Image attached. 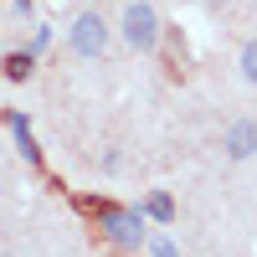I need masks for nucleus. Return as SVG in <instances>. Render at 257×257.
Here are the masks:
<instances>
[{"label": "nucleus", "mask_w": 257, "mask_h": 257, "mask_svg": "<svg viewBox=\"0 0 257 257\" xmlns=\"http://www.w3.org/2000/svg\"><path fill=\"white\" fill-rule=\"evenodd\" d=\"M93 211H98V226L108 231L118 247H128V252L149 247V231H144V206H113V201H98Z\"/></svg>", "instance_id": "f257e3e1"}, {"label": "nucleus", "mask_w": 257, "mask_h": 257, "mask_svg": "<svg viewBox=\"0 0 257 257\" xmlns=\"http://www.w3.org/2000/svg\"><path fill=\"white\" fill-rule=\"evenodd\" d=\"M221 155H226V160H252V155H257V118H231V123H226Z\"/></svg>", "instance_id": "20e7f679"}, {"label": "nucleus", "mask_w": 257, "mask_h": 257, "mask_svg": "<svg viewBox=\"0 0 257 257\" xmlns=\"http://www.w3.org/2000/svg\"><path fill=\"white\" fill-rule=\"evenodd\" d=\"M0 67H6V77H11V82H26V77H31V67H36V52H31V47H26V52H11Z\"/></svg>", "instance_id": "0eeeda50"}, {"label": "nucleus", "mask_w": 257, "mask_h": 257, "mask_svg": "<svg viewBox=\"0 0 257 257\" xmlns=\"http://www.w3.org/2000/svg\"><path fill=\"white\" fill-rule=\"evenodd\" d=\"M6 123H11V139H16V149H21V160H26V165H41V149H36V139H31V118H26V113H11Z\"/></svg>", "instance_id": "39448f33"}, {"label": "nucleus", "mask_w": 257, "mask_h": 257, "mask_svg": "<svg viewBox=\"0 0 257 257\" xmlns=\"http://www.w3.org/2000/svg\"><path fill=\"white\" fill-rule=\"evenodd\" d=\"M237 67H242V77H247L252 88H257V36H252L247 47H242V57H237Z\"/></svg>", "instance_id": "6e6552de"}, {"label": "nucleus", "mask_w": 257, "mask_h": 257, "mask_svg": "<svg viewBox=\"0 0 257 257\" xmlns=\"http://www.w3.org/2000/svg\"><path fill=\"white\" fill-rule=\"evenodd\" d=\"M149 257H180L175 237H170V231H155V237H149Z\"/></svg>", "instance_id": "1a4fd4ad"}, {"label": "nucleus", "mask_w": 257, "mask_h": 257, "mask_svg": "<svg viewBox=\"0 0 257 257\" xmlns=\"http://www.w3.org/2000/svg\"><path fill=\"white\" fill-rule=\"evenodd\" d=\"M0 257H11V252H0Z\"/></svg>", "instance_id": "9d476101"}, {"label": "nucleus", "mask_w": 257, "mask_h": 257, "mask_svg": "<svg viewBox=\"0 0 257 257\" xmlns=\"http://www.w3.org/2000/svg\"><path fill=\"white\" fill-rule=\"evenodd\" d=\"M72 52L82 57V62H98L103 52H108V41H113V31H108V21H103V11H82L77 21H72Z\"/></svg>", "instance_id": "7ed1b4c3"}, {"label": "nucleus", "mask_w": 257, "mask_h": 257, "mask_svg": "<svg viewBox=\"0 0 257 257\" xmlns=\"http://www.w3.org/2000/svg\"><path fill=\"white\" fill-rule=\"evenodd\" d=\"M118 31H123V41H128L134 52H155V47H160V11L149 6V0H128Z\"/></svg>", "instance_id": "f03ea898"}, {"label": "nucleus", "mask_w": 257, "mask_h": 257, "mask_svg": "<svg viewBox=\"0 0 257 257\" xmlns=\"http://www.w3.org/2000/svg\"><path fill=\"white\" fill-rule=\"evenodd\" d=\"M144 216H155L160 226L175 221V201H170V190H149V196H144Z\"/></svg>", "instance_id": "423d86ee"}]
</instances>
